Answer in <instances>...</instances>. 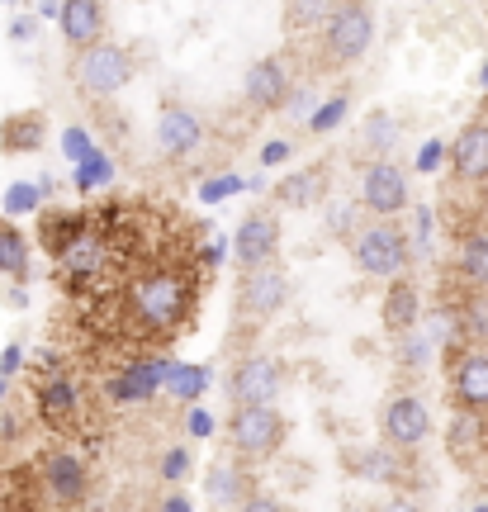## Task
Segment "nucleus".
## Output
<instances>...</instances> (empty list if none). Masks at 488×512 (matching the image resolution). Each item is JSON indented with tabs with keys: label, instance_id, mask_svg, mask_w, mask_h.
Returning <instances> with one entry per match:
<instances>
[{
	"label": "nucleus",
	"instance_id": "nucleus-21",
	"mask_svg": "<svg viewBox=\"0 0 488 512\" xmlns=\"http://www.w3.org/2000/svg\"><path fill=\"white\" fill-rule=\"evenodd\" d=\"M43 479H48V494L57 498V503H81L86 498V465L76 456H48V465H43Z\"/></svg>",
	"mask_w": 488,
	"mask_h": 512
},
{
	"label": "nucleus",
	"instance_id": "nucleus-15",
	"mask_svg": "<svg viewBox=\"0 0 488 512\" xmlns=\"http://www.w3.org/2000/svg\"><path fill=\"white\" fill-rule=\"evenodd\" d=\"M105 238L100 233H91V228H81L72 242H62L57 247V271L67 275V280H76V285H86V280H95V275L105 271Z\"/></svg>",
	"mask_w": 488,
	"mask_h": 512
},
{
	"label": "nucleus",
	"instance_id": "nucleus-17",
	"mask_svg": "<svg viewBox=\"0 0 488 512\" xmlns=\"http://www.w3.org/2000/svg\"><path fill=\"white\" fill-rule=\"evenodd\" d=\"M351 475L365 479V484H403L408 475V456L394 451V446H361V451H351Z\"/></svg>",
	"mask_w": 488,
	"mask_h": 512
},
{
	"label": "nucleus",
	"instance_id": "nucleus-39",
	"mask_svg": "<svg viewBox=\"0 0 488 512\" xmlns=\"http://www.w3.org/2000/svg\"><path fill=\"white\" fill-rule=\"evenodd\" d=\"M185 427H190V437H214V418H209L204 408H190V418H185Z\"/></svg>",
	"mask_w": 488,
	"mask_h": 512
},
{
	"label": "nucleus",
	"instance_id": "nucleus-27",
	"mask_svg": "<svg viewBox=\"0 0 488 512\" xmlns=\"http://www.w3.org/2000/svg\"><path fill=\"white\" fill-rule=\"evenodd\" d=\"M398 143V119L389 110H375L365 114V128H361V152H370L375 162H380L384 152Z\"/></svg>",
	"mask_w": 488,
	"mask_h": 512
},
{
	"label": "nucleus",
	"instance_id": "nucleus-49",
	"mask_svg": "<svg viewBox=\"0 0 488 512\" xmlns=\"http://www.w3.org/2000/svg\"><path fill=\"white\" fill-rule=\"evenodd\" d=\"M0 5H24V0H0Z\"/></svg>",
	"mask_w": 488,
	"mask_h": 512
},
{
	"label": "nucleus",
	"instance_id": "nucleus-26",
	"mask_svg": "<svg viewBox=\"0 0 488 512\" xmlns=\"http://www.w3.org/2000/svg\"><path fill=\"white\" fill-rule=\"evenodd\" d=\"M337 5L342 0H285V29L290 34H313V29H323Z\"/></svg>",
	"mask_w": 488,
	"mask_h": 512
},
{
	"label": "nucleus",
	"instance_id": "nucleus-11",
	"mask_svg": "<svg viewBox=\"0 0 488 512\" xmlns=\"http://www.w3.org/2000/svg\"><path fill=\"white\" fill-rule=\"evenodd\" d=\"M275 252H280V219L271 209H252L247 219L237 223L233 238V256L242 271H256V266H275Z\"/></svg>",
	"mask_w": 488,
	"mask_h": 512
},
{
	"label": "nucleus",
	"instance_id": "nucleus-7",
	"mask_svg": "<svg viewBox=\"0 0 488 512\" xmlns=\"http://www.w3.org/2000/svg\"><path fill=\"white\" fill-rule=\"evenodd\" d=\"M290 299V275L280 266H256V271H242V285H237V318L242 323H266L285 309Z\"/></svg>",
	"mask_w": 488,
	"mask_h": 512
},
{
	"label": "nucleus",
	"instance_id": "nucleus-50",
	"mask_svg": "<svg viewBox=\"0 0 488 512\" xmlns=\"http://www.w3.org/2000/svg\"><path fill=\"white\" fill-rule=\"evenodd\" d=\"M484 86H488V67H484Z\"/></svg>",
	"mask_w": 488,
	"mask_h": 512
},
{
	"label": "nucleus",
	"instance_id": "nucleus-37",
	"mask_svg": "<svg viewBox=\"0 0 488 512\" xmlns=\"http://www.w3.org/2000/svg\"><path fill=\"white\" fill-rule=\"evenodd\" d=\"M233 512H290V508L271 494H247L242 503H233Z\"/></svg>",
	"mask_w": 488,
	"mask_h": 512
},
{
	"label": "nucleus",
	"instance_id": "nucleus-28",
	"mask_svg": "<svg viewBox=\"0 0 488 512\" xmlns=\"http://www.w3.org/2000/svg\"><path fill=\"white\" fill-rule=\"evenodd\" d=\"M0 271L15 275V280H29V242L5 219H0Z\"/></svg>",
	"mask_w": 488,
	"mask_h": 512
},
{
	"label": "nucleus",
	"instance_id": "nucleus-5",
	"mask_svg": "<svg viewBox=\"0 0 488 512\" xmlns=\"http://www.w3.org/2000/svg\"><path fill=\"white\" fill-rule=\"evenodd\" d=\"M228 446H233L242 460H266L275 456L280 446H285V418H280V408H256V403H247V408H233L228 413Z\"/></svg>",
	"mask_w": 488,
	"mask_h": 512
},
{
	"label": "nucleus",
	"instance_id": "nucleus-19",
	"mask_svg": "<svg viewBox=\"0 0 488 512\" xmlns=\"http://www.w3.org/2000/svg\"><path fill=\"white\" fill-rule=\"evenodd\" d=\"M380 318H384V332H389V337H403V332L422 328V299H417V285L408 280V275L389 285Z\"/></svg>",
	"mask_w": 488,
	"mask_h": 512
},
{
	"label": "nucleus",
	"instance_id": "nucleus-25",
	"mask_svg": "<svg viewBox=\"0 0 488 512\" xmlns=\"http://www.w3.org/2000/svg\"><path fill=\"white\" fill-rule=\"evenodd\" d=\"M204 489H209V498H214L218 508H233V503H242V498L252 494L247 489V470H237V465H214L209 479H204Z\"/></svg>",
	"mask_w": 488,
	"mask_h": 512
},
{
	"label": "nucleus",
	"instance_id": "nucleus-3",
	"mask_svg": "<svg viewBox=\"0 0 488 512\" xmlns=\"http://www.w3.org/2000/svg\"><path fill=\"white\" fill-rule=\"evenodd\" d=\"M351 261H356L365 275H375V280H394V275L408 271L413 247H408V233H403V228L375 219L351 233Z\"/></svg>",
	"mask_w": 488,
	"mask_h": 512
},
{
	"label": "nucleus",
	"instance_id": "nucleus-4",
	"mask_svg": "<svg viewBox=\"0 0 488 512\" xmlns=\"http://www.w3.org/2000/svg\"><path fill=\"white\" fill-rule=\"evenodd\" d=\"M72 81L81 95H91V100H109V95H119L133 81V57L128 48L119 43H91V48H81L72 62Z\"/></svg>",
	"mask_w": 488,
	"mask_h": 512
},
{
	"label": "nucleus",
	"instance_id": "nucleus-41",
	"mask_svg": "<svg viewBox=\"0 0 488 512\" xmlns=\"http://www.w3.org/2000/svg\"><path fill=\"white\" fill-rule=\"evenodd\" d=\"M441 157H446V147H441V143L432 138V143L417 152V171H436V162H441Z\"/></svg>",
	"mask_w": 488,
	"mask_h": 512
},
{
	"label": "nucleus",
	"instance_id": "nucleus-51",
	"mask_svg": "<svg viewBox=\"0 0 488 512\" xmlns=\"http://www.w3.org/2000/svg\"><path fill=\"white\" fill-rule=\"evenodd\" d=\"M479 512H488V503H484V508H479Z\"/></svg>",
	"mask_w": 488,
	"mask_h": 512
},
{
	"label": "nucleus",
	"instance_id": "nucleus-33",
	"mask_svg": "<svg viewBox=\"0 0 488 512\" xmlns=\"http://www.w3.org/2000/svg\"><path fill=\"white\" fill-rule=\"evenodd\" d=\"M346 110H351V95L346 91H337L332 95V100H327V105H318V110H313V119H308V128H313V133H327V128H337L346 119Z\"/></svg>",
	"mask_w": 488,
	"mask_h": 512
},
{
	"label": "nucleus",
	"instance_id": "nucleus-9",
	"mask_svg": "<svg viewBox=\"0 0 488 512\" xmlns=\"http://www.w3.org/2000/svg\"><path fill=\"white\" fill-rule=\"evenodd\" d=\"M408 200H413V190H408V171L398 162H389V157H380V162L365 166L361 176V204L365 214H375V219H394V214H403L408 209Z\"/></svg>",
	"mask_w": 488,
	"mask_h": 512
},
{
	"label": "nucleus",
	"instance_id": "nucleus-45",
	"mask_svg": "<svg viewBox=\"0 0 488 512\" xmlns=\"http://www.w3.org/2000/svg\"><path fill=\"white\" fill-rule=\"evenodd\" d=\"M218 242H223V238H214V247H204V261H209V266H218V261H223V247H218Z\"/></svg>",
	"mask_w": 488,
	"mask_h": 512
},
{
	"label": "nucleus",
	"instance_id": "nucleus-36",
	"mask_svg": "<svg viewBox=\"0 0 488 512\" xmlns=\"http://www.w3.org/2000/svg\"><path fill=\"white\" fill-rule=\"evenodd\" d=\"M62 152H67V162H81V157L91 152V138H86V128H67V133H62Z\"/></svg>",
	"mask_w": 488,
	"mask_h": 512
},
{
	"label": "nucleus",
	"instance_id": "nucleus-10",
	"mask_svg": "<svg viewBox=\"0 0 488 512\" xmlns=\"http://www.w3.org/2000/svg\"><path fill=\"white\" fill-rule=\"evenodd\" d=\"M451 394L460 413H488V351L484 347H455L451 351Z\"/></svg>",
	"mask_w": 488,
	"mask_h": 512
},
{
	"label": "nucleus",
	"instance_id": "nucleus-31",
	"mask_svg": "<svg viewBox=\"0 0 488 512\" xmlns=\"http://www.w3.org/2000/svg\"><path fill=\"white\" fill-rule=\"evenodd\" d=\"M109 181H114V162L91 147V152L76 162V190H95V185H109Z\"/></svg>",
	"mask_w": 488,
	"mask_h": 512
},
{
	"label": "nucleus",
	"instance_id": "nucleus-48",
	"mask_svg": "<svg viewBox=\"0 0 488 512\" xmlns=\"http://www.w3.org/2000/svg\"><path fill=\"white\" fill-rule=\"evenodd\" d=\"M5 389H10V380H0V403H5Z\"/></svg>",
	"mask_w": 488,
	"mask_h": 512
},
{
	"label": "nucleus",
	"instance_id": "nucleus-44",
	"mask_svg": "<svg viewBox=\"0 0 488 512\" xmlns=\"http://www.w3.org/2000/svg\"><path fill=\"white\" fill-rule=\"evenodd\" d=\"M162 512H195V508H190V498H185V494H171L162 503Z\"/></svg>",
	"mask_w": 488,
	"mask_h": 512
},
{
	"label": "nucleus",
	"instance_id": "nucleus-1",
	"mask_svg": "<svg viewBox=\"0 0 488 512\" xmlns=\"http://www.w3.org/2000/svg\"><path fill=\"white\" fill-rule=\"evenodd\" d=\"M190 304H195V290L176 266H152L128 285V318L143 332H157V337L181 328L190 318Z\"/></svg>",
	"mask_w": 488,
	"mask_h": 512
},
{
	"label": "nucleus",
	"instance_id": "nucleus-47",
	"mask_svg": "<svg viewBox=\"0 0 488 512\" xmlns=\"http://www.w3.org/2000/svg\"><path fill=\"white\" fill-rule=\"evenodd\" d=\"M10 508V489H5V479H0V512Z\"/></svg>",
	"mask_w": 488,
	"mask_h": 512
},
{
	"label": "nucleus",
	"instance_id": "nucleus-20",
	"mask_svg": "<svg viewBox=\"0 0 488 512\" xmlns=\"http://www.w3.org/2000/svg\"><path fill=\"white\" fill-rule=\"evenodd\" d=\"M455 275L470 280L474 290H488V223H474L455 242Z\"/></svg>",
	"mask_w": 488,
	"mask_h": 512
},
{
	"label": "nucleus",
	"instance_id": "nucleus-23",
	"mask_svg": "<svg viewBox=\"0 0 488 512\" xmlns=\"http://www.w3.org/2000/svg\"><path fill=\"white\" fill-rule=\"evenodd\" d=\"M455 318H460V347L488 351V290H474L470 299L455 309Z\"/></svg>",
	"mask_w": 488,
	"mask_h": 512
},
{
	"label": "nucleus",
	"instance_id": "nucleus-8",
	"mask_svg": "<svg viewBox=\"0 0 488 512\" xmlns=\"http://www.w3.org/2000/svg\"><path fill=\"white\" fill-rule=\"evenodd\" d=\"M380 432H384V446L394 451H417L422 441L432 437V408L417 399V394H394V399L380 408Z\"/></svg>",
	"mask_w": 488,
	"mask_h": 512
},
{
	"label": "nucleus",
	"instance_id": "nucleus-29",
	"mask_svg": "<svg viewBox=\"0 0 488 512\" xmlns=\"http://www.w3.org/2000/svg\"><path fill=\"white\" fill-rule=\"evenodd\" d=\"M162 389L171 394V399H181V403H199V394L209 389V370L204 366H181V361H176V366L166 370Z\"/></svg>",
	"mask_w": 488,
	"mask_h": 512
},
{
	"label": "nucleus",
	"instance_id": "nucleus-16",
	"mask_svg": "<svg viewBox=\"0 0 488 512\" xmlns=\"http://www.w3.org/2000/svg\"><path fill=\"white\" fill-rule=\"evenodd\" d=\"M57 29H62V38L72 43L76 53L100 43V34H105V0H62Z\"/></svg>",
	"mask_w": 488,
	"mask_h": 512
},
{
	"label": "nucleus",
	"instance_id": "nucleus-24",
	"mask_svg": "<svg viewBox=\"0 0 488 512\" xmlns=\"http://www.w3.org/2000/svg\"><path fill=\"white\" fill-rule=\"evenodd\" d=\"M323 195V171L318 166H308V171H294L285 181L275 185V200L285 204V209H308V204H318Z\"/></svg>",
	"mask_w": 488,
	"mask_h": 512
},
{
	"label": "nucleus",
	"instance_id": "nucleus-12",
	"mask_svg": "<svg viewBox=\"0 0 488 512\" xmlns=\"http://www.w3.org/2000/svg\"><path fill=\"white\" fill-rule=\"evenodd\" d=\"M451 157V176L460 185H484L488 181V119H474L455 133V143L446 147Z\"/></svg>",
	"mask_w": 488,
	"mask_h": 512
},
{
	"label": "nucleus",
	"instance_id": "nucleus-18",
	"mask_svg": "<svg viewBox=\"0 0 488 512\" xmlns=\"http://www.w3.org/2000/svg\"><path fill=\"white\" fill-rule=\"evenodd\" d=\"M166 370H171V361H138V366H128L119 380L109 384V399L114 403H147L162 394L166 384Z\"/></svg>",
	"mask_w": 488,
	"mask_h": 512
},
{
	"label": "nucleus",
	"instance_id": "nucleus-32",
	"mask_svg": "<svg viewBox=\"0 0 488 512\" xmlns=\"http://www.w3.org/2000/svg\"><path fill=\"white\" fill-rule=\"evenodd\" d=\"M38 204H43V190H38L34 181H15L10 190H5V214H10V219H19V214H34Z\"/></svg>",
	"mask_w": 488,
	"mask_h": 512
},
{
	"label": "nucleus",
	"instance_id": "nucleus-42",
	"mask_svg": "<svg viewBox=\"0 0 488 512\" xmlns=\"http://www.w3.org/2000/svg\"><path fill=\"white\" fill-rule=\"evenodd\" d=\"M290 157V143H266V152H261V162H285Z\"/></svg>",
	"mask_w": 488,
	"mask_h": 512
},
{
	"label": "nucleus",
	"instance_id": "nucleus-6",
	"mask_svg": "<svg viewBox=\"0 0 488 512\" xmlns=\"http://www.w3.org/2000/svg\"><path fill=\"white\" fill-rule=\"evenodd\" d=\"M280 389H285V366H280L275 356H266V351L242 356V361L228 370V399H233V408H247V403L275 408Z\"/></svg>",
	"mask_w": 488,
	"mask_h": 512
},
{
	"label": "nucleus",
	"instance_id": "nucleus-40",
	"mask_svg": "<svg viewBox=\"0 0 488 512\" xmlns=\"http://www.w3.org/2000/svg\"><path fill=\"white\" fill-rule=\"evenodd\" d=\"M34 29H38V15H15L10 19V38H15V43L34 38Z\"/></svg>",
	"mask_w": 488,
	"mask_h": 512
},
{
	"label": "nucleus",
	"instance_id": "nucleus-46",
	"mask_svg": "<svg viewBox=\"0 0 488 512\" xmlns=\"http://www.w3.org/2000/svg\"><path fill=\"white\" fill-rule=\"evenodd\" d=\"M57 10H62V0H43V10H38V15H43V19H57Z\"/></svg>",
	"mask_w": 488,
	"mask_h": 512
},
{
	"label": "nucleus",
	"instance_id": "nucleus-35",
	"mask_svg": "<svg viewBox=\"0 0 488 512\" xmlns=\"http://www.w3.org/2000/svg\"><path fill=\"white\" fill-rule=\"evenodd\" d=\"M157 475H162L166 484H181V479L190 475V451H185V446H171L162 456V470H157Z\"/></svg>",
	"mask_w": 488,
	"mask_h": 512
},
{
	"label": "nucleus",
	"instance_id": "nucleus-22",
	"mask_svg": "<svg viewBox=\"0 0 488 512\" xmlns=\"http://www.w3.org/2000/svg\"><path fill=\"white\" fill-rule=\"evenodd\" d=\"M76 384L67 380V375H48L43 380V389H38V413H43V422L48 427H62V422L76 418Z\"/></svg>",
	"mask_w": 488,
	"mask_h": 512
},
{
	"label": "nucleus",
	"instance_id": "nucleus-43",
	"mask_svg": "<svg viewBox=\"0 0 488 512\" xmlns=\"http://www.w3.org/2000/svg\"><path fill=\"white\" fill-rule=\"evenodd\" d=\"M380 512H422V508H417L413 498H389V503H384Z\"/></svg>",
	"mask_w": 488,
	"mask_h": 512
},
{
	"label": "nucleus",
	"instance_id": "nucleus-13",
	"mask_svg": "<svg viewBox=\"0 0 488 512\" xmlns=\"http://www.w3.org/2000/svg\"><path fill=\"white\" fill-rule=\"evenodd\" d=\"M199 143H204V119L190 105L166 100L162 114H157V147H162L166 157H190Z\"/></svg>",
	"mask_w": 488,
	"mask_h": 512
},
{
	"label": "nucleus",
	"instance_id": "nucleus-34",
	"mask_svg": "<svg viewBox=\"0 0 488 512\" xmlns=\"http://www.w3.org/2000/svg\"><path fill=\"white\" fill-rule=\"evenodd\" d=\"M237 190H247V181H242V176H218V181H204V185H199V200H204V204H218V200H228V195H237Z\"/></svg>",
	"mask_w": 488,
	"mask_h": 512
},
{
	"label": "nucleus",
	"instance_id": "nucleus-30",
	"mask_svg": "<svg viewBox=\"0 0 488 512\" xmlns=\"http://www.w3.org/2000/svg\"><path fill=\"white\" fill-rule=\"evenodd\" d=\"M38 114H24V119H10L5 124V133H0V143H5V152H34L38 143H43V133H38Z\"/></svg>",
	"mask_w": 488,
	"mask_h": 512
},
{
	"label": "nucleus",
	"instance_id": "nucleus-38",
	"mask_svg": "<svg viewBox=\"0 0 488 512\" xmlns=\"http://www.w3.org/2000/svg\"><path fill=\"white\" fill-rule=\"evenodd\" d=\"M19 366H24V347H19V342H10V347L0 351V380H10Z\"/></svg>",
	"mask_w": 488,
	"mask_h": 512
},
{
	"label": "nucleus",
	"instance_id": "nucleus-14",
	"mask_svg": "<svg viewBox=\"0 0 488 512\" xmlns=\"http://www.w3.org/2000/svg\"><path fill=\"white\" fill-rule=\"evenodd\" d=\"M242 91H247V105L261 114H275L290 105V76L285 67L275 62V57H261L247 67V81H242Z\"/></svg>",
	"mask_w": 488,
	"mask_h": 512
},
{
	"label": "nucleus",
	"instance_id": "nucleus-2",
	"mask_svg": "<svg viewBox=\"0 0 488 512\" xmlns=\"http://www.w3.org/2000/svg\"><path fill=\"white\" fill-rule=\"evenodd\" d=\"M375 43V15H370V0H342L323 24V38H318V62L327 72H342V67H356Z\"/></svg>",
	"mask_w": 488,
	"mask_h": 512
}]
</instances>
